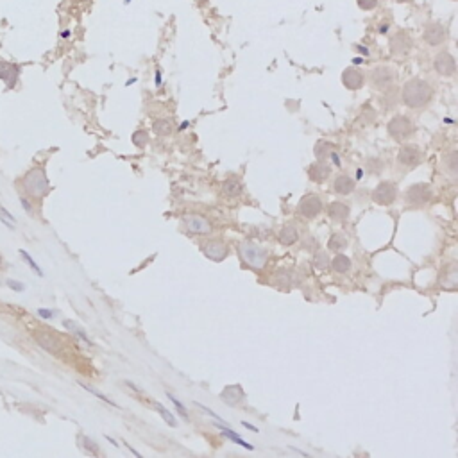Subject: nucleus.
<instances>
[{"mask_svg": "<svg viewBox=\"0 0 458 458\" xmlns=\"http://www.w3.org/2000/svg\"><path fill=\"white\" fill-rule=\"evenodd\" d=\"M431 99V88L426 81L411 79L403 88V102L408 107H422Z\"/></svg>", "mask_w": 458, "mask_h": 458, "instance_id": "nucleus-1", "label": "nucleus"}, {"mask_svg": "<svg viewBox=\"0 0 458 458\" xmlns=\"http://www.w3.org/2000/svg\"><path fill=\"white\" fill-rule=\"evenodd\" d=\"M240 256L245 261L247 265L254 268H263L265 263H267V250L263 247L256 245V243L250 242H243L240 243Z\"/></svg>", "mask_w": 458, "mask_h": 458, "instance_id": "nucleus-2", "label": "nucleus"}, {"mask_svg": "<svg viewBox=\"0 0 458 458\" xmlns=\"http://www.w3.org/2000/svg\"><path fill=\"white\" fill-rule=\"evenodd\" d=\"M24 185L27 188L29 193H32L34 197H41L49 192V181H47V175L43 174V170H32L25 175Z\"/></svg>", "mask_w": 458, "mask_h": 458, "instance_id": "nucleus-3", "label": "nucleus"}, {"mask_svg": "<svg viewBox=\"0 0 458 458\" xmlns=\"http://www.w3.org/2000/svg\"><path fill=\"white\" fill-rule=\"evenodd\" d=\"M388 134L396 140H406L408 136H411L414 132V124L408 120L406 117H396L388 122Z\"/></svg>", "mask_w": 458, "mask_h": 458, "instance_id": "nucleus-4", "label": "nucleus"}, {"mask_svg": "<svg viewBox=\"0 0 458 458\" xmlns=\"http://www.w3.org/2000/svg\"><path fill=\"white\" fill-rule=\"evenodd\" d=\"M431 197H433L431 188H429V185H424V182L410 186V190L406 192V200L411 206H422V204L429 202Z\"/></svg>", "mask_w": 458, "mask_h": 458, "instance_id": "nucleus-5", "label": "nucleus"}, {"mask_svg": "<svg viewBox=\"0 0 458 458\" xmlns=\"http://www.w3.org/2000/svg\"><path fill=\"white\" fill-rule=\"evenodd\" d=\"M320 210H322V200L318 199L317 195H313V193L304 195L303 199H301L299 206H297V211H299L304 218L317 217V215L320 213Z\"/></svg>", "mask_w": 458, "mask_h": 458, "instance_id": "nucleus-6", "label": "nucleus"}, {"mask_svg": "<svg viewBox=\"0 0 458 458\" xmlns=\"http://www.w3.org/2000/svg\"><path fill=\"white\" fill-rule=\"evenodd\" d=\"M397 197V190L392 182H379L372 192V200L378 204H392Z\"/></svg>", "mask_w": 458, "mask_h": 458, "instance_id": "nucleus-7", "label": "nucleus"}, {"mask_svg": "<svg viewBox=\"0 0 458 458\" xmlns=\"http://www.w3.org/2000/svg\"><path fill=\"white\" fill-rule=\"evenodd\" d=\"M186 227H188L190 233H195V235H208L211 233V222L208 220L202 215H188L185 220Z\"/></svg>", "mask_w": 458, "mask_h": 458, "instance_id": "nucleus-8", "label": "nucleus"}, {"mask_svg": "<svg viewBox=\"0 0 458 458\" xmlns=\"http://www.w3.org/2000/svg\"><path fill=\"white\" fill-rule=\"evenodd\" d=\"M202 250H204V254L213 261L224 260L225 254H227V247H225V243L222 242V240H210V242H206L202 245Z\"/></svg>", "mask_w": 458, "mask_h": 458, "instance_id": "nucleus-9", "label": "nucleus"}, {"mask_svg": "<svg viewBox=\"0 0 458 458\" xmlns=\"http://www.w3.org/2000/svg\"><path fill=\"white\" fill-rule=\"evenodd\" d=\"M371 81L378 89L390 88L392 82H394V72L390 70V68H386V66H379V68H376V70L372 72Z\"/></svg>", "mask_w": 458, "mask_h": 458, "instance_id": "nucleus-10", "label": "nucleus"}, {"mask_svg": "<svg viewBox=\"0 0 458 458\" xmlns=\"http://www.w3.org/2000/svg\"><path fill=\"white\" fill-rule=\"evenodd\" d=\"M435 70L439 72L440 75H453L454 70H456L454 57L451 56L449 52H440L435 59Z\"/></svg>", "mask_w": 458, "mask_h": 458, "instance_id": "nucleus-11", "label": "nucleus"}, {"mask_svg": "<svg viewBox=\"0 0 458 458\" xmlns=\"http://www.w3.org/2000/svg\"><path fill=\"white\" fill-rule=\"evenodd\" d=\"M397 159L399 163L406 165V167H414L421 161V150L417 149L415 145H403L397 154Z\"/></svg>", "mask_w": 458, "mask_h": 458, "instance_id": "nucleus-12", "label": "nucleus"}, {"mask_svg": "<svg viewBox=\"0 0 458 458\" xmlns=\"http://www.w3.org/2000/svg\"><path fill=\"white\" fill-rule=\"evenodd\" d=\"M446 36H447L446 29L439 24H429L424 31V39L428 45H440L446 39Z\"/></svg>", "mask_w": 458, "mask_h": 458, "instance_id": "nucleus-13", "label": "nucleus"}, {"mask_svg": "<svg viewBox=\"0 0 458 458\" xmlns=\"http://www.w3.org/2000/svg\"><path fill=\"white\" fill-rule=\"evenodd\" d=\"M410 47H411V39L404 31H399L390 39V50L394 54H406L410 50Z\"/></svg>", "mask_w": 458, "mask_h": 458, "instance_id": "nucleus-14", "label": "nucleus"}, {"mask_svg": "<svg viewBox=\"0 0 458 458\" xmlns=\"http://www.w3.org/2000/svg\"><path fill=\"white\" fill-rule=\"evenodd\" d=\"M34 338L39 342L43 349H47L52 354H61V342L56 336L49 335V333H34Z\"/></svg>", "mask_w": 458, "mask_h": 458, "instance_id": "nucleus-15", "label": "nucleus"}, {"mask_svg": "<svg viewBox=\"0 0 458 458\" xmlns=\"http://www.w3.org/2000/svg\"><path fill=\"white\" fill-rule=\"evenodd\" d=\"M342 82L349 89H358L363 84V74L360 70H356V68H347L342 74Z\"/></svg>", "mask_w": 458, "mask_h": 458, "instance_id": "nucleus-16", "label": "nucleus"}, {"mask_svg": "<svg viewBox=\"0 0 458 458\" xmlns=\"http://www.w3.org/2000/svg\"><path fill=\"white\" fill-rule=\"evenodd\" d=\"M220 396L227 404H238L240 401L245 397V394H243V390H242V386L240 385H229V386H225V388L222 390Z\"/></svg>", "mask_w": 458, "mask_h": 458, "instance_id": "nucleus-17", "label": "nucleus"}, {"mask_svg": "<svg viewBox=\"0 0 458 458\" xmlns=\"http://www.w3.org/2000/svg\"><path fill=\"white\" fill-rule=\"evenodd\" d=\"M328 215L333 220H346L349 217V206L344 202H331L328 208Z\"/></svg>", "mask_w": 458, "mask_h": 458, "instance_id": "nucleus-18", "label": "nucleus"}, {"mask_svg": "<svg viewBox=\"0 0 458 458\" xmlns=\"http://www.w3.org/2000/svg\"><path fill=\"white\" fill-rule=\"evenodd\" d=\"M328 175H329V167L326 163H322V161H317V163H313L310 167V177L313 179L315 182L326 181Z\"/></svg>", "mask_w": 458, "mask_h": 458, "instance_id": "nucleus-19", "label": "nucleus"}, {"mask_svg": "<svg viewBox=\"0 0 458 458\" xmlns=\"http://www.w3.org/2000/svg\"><path fill=\"white\" fill-rule=\"evenodd\" d=\"M354 190V181L349 177V175H338L335 179V192L340 193V195H347Z\"/></svg>", "mask_w": 458, "mask_h": 458, "instance_id": "nucleus-20", "label": "nucleus"}, {"mask_svg": "<svg viewBox=\"0 0 458 458\" xmlns=\"http://www.w3.org/2000/svg\"><path fill=\"white\" fill-rule=\"evenodd\" d=\"M63 326L68 329V331L72 333V335H75V336H77L79 340H82V342H86V344H88V346H93V342L88 338V335H86V333H84V329H82L81 326L77 324V322H74V320H70V318H66V320H63Z\"/></svg>", "mask_w": 458, "mask_h": 458, "instance_id": "nucleus-21", "label": "nucleus"}, {"mask_svg": "<svg viewBox=\"0 0 458 458\" xmlns=\"http://www.w3.org/2000/svg\"><path fill=\"white\" fill-rule=\"evenodd\" d=\"M297 238H299V233H297V229L293 227V225H285V227L281 229V233H279V240H281V243H285V245L295 243Z\"/></svg>", "mask_w": 458, "mask_h": 458, "instance_id": "nucleus-22", "label": "nucleus"}, {"mask_svg": "<svg viewBox=\"0 0 458 458\" xmlns=\"http://www.w3.org/2000/svg\"><path fill=\"white\" fill-rule=\"evenodd\" d=\"M331 267L335 272H340V274H344V272H347L351 268V260L346 256V254H336L335 258H333L331 261Z\"/></svg>", "mask_w": 458, "mask_h": 458, "instance_id": "nucleus-23", "label": "nucleus"}, {"mask_svg": "<svg viewBox=\"0 0 458 458\" xmlns=\"http://www.w3.org/2000/svg\"><path fill=\"white\" fill-rule=\"evenodd\" d=\"M222 190H224L225 195L229 197H238L240 193L243 192V186L240 181H236V179H227V181L222 185Z\"/></svg>", "mask_w": 458, "mask_h": 458, "instance_id": "nucleus-24", "label": "nucleus"}, {"mask_svg": "<svg viewBox=\"0 0 458 458\" xmlns=\"http://www.w3.org/2000/svg\"><path fill=\"white\" fill-rule=\"evenodd\" d=\"M218 428L222 429V435L227 437V439H229V440H233V442H235V444H238V446L245 447V449H249V451H253V449H254V447L250 446V444H247L245 440L242 439V437L236 435L235 431H231V428H227V426H224V424H220V426H218Z\"/></svg>", "mask_w": 458, "mask_h": 458, "instance_id": "nucleus-25", "label": "nucleus"}, {"mask_svg": "<svg viewBox=\"0 0 458 458\" xmlns=\"http://www.w3.org/2000/svg\"><path fill=\"white\" fill-rule=\"evenodd\" d=\"M329 152H331V143L324 142V140L318 142V143H315V157H317L318 161H322L324 157H328Z\"/></svg>", "mask_w": 458, "mask_h": 458, "instance_id": "nucleus-26", "label": "nucleus"}, {"mask_svg": "<svg viewBox=\"0 0 458 458\" xmlns=\"http://www.w3.org/2000/svg\"><path fill=\"white\" fill-rule=\"evenodd\" d=\"M346 245H347V238L344 235H340V233H335L329 238V249L331 250H342L346 249Z\"/></svg>", "mask_w": 458, "mask_h": 458, "instance_id": "nucleus-27", "label": "nucleus"}, {"mask_svg": "<svg viewBox=\"0 0 458 458\" xmlns=\"http://www.w3.org/2000/svg\"><path fill=\"white\" fill-rule=\"evenodd\" d=\"M156 410L159 411V415L163 417V421L167 422L168 426H172V428H175V426H177V421H175L174 414H170V411H168L161 403H156Z\"/></svg>", "mask_w": 458, "mask_h": 458, "instance_id": "nucleus-28", "label": "nucleus"}, {"mask_svg": "<svg viewBox=\"0 0 458 458\" xmlns=\"http://www.w3.org/2000/svg\"><path fill=\"white\" fill-rule=\"evenodd\" d=\"M20 256H21V260H24V261H25V263H27V265H29V267H31V268H32V270H34V272H36V274H38V276H39V278H41V276H43L41 268H39V265H38V263H36V261H34V260H32V256H31V254H29V253H27V250H25V249H20Z\"/></svg>", "mask_w": 458, "mask_h": 458, "instance_id": "nucleus-29", "label": "nucleus"}, {"mask_svg": "<svg viewBox=\"0 0 458 458\" xmlns=\"http://www.w3.org/2000/svg\"><path fill=\"white\" fill-rule=\"evenodd\" d=\"M81 386H82V388H84V390H86V392L93 394V396H95V397H99V399H100V401H104V403H107V404H109V406H114V408H118V404H117V403H114V401H111V399H109V397H107V396H104V394H102V392H99V390L91 388V386H89V385H84V383H81Z\"/></svg>", "mask_w": 458, "mask_h": 458, "instance_id": "nucleus-30", "label": "nucleus"}, {"mask_svg": "<svg viewBox=\"0 0 458 458\" xmlns=\"http://www.w3.org/2000/svg\"><path fill=\"white\" fill-rule=\"evenodd\" d=\"M446 165H447V168H449V174L451 175H456V170H458V154L456 152H451L449 156H447V159H446Z\"/></svg>", "mask_w": 458, "mask_h": 458, "instance_id": "nucleus-31", "label": "nucleus"}, {"mask_svg": "<svg viewBox=\"0 0 458 458\" xmlns=\"http://www.w3.org/2000/svg\"><path fill=\"white\" fill-rule=\"evenodd\" d=\"M154 131H156L157 134H168V132L172 131V124L168 120H157L156 124H154Z\"/></svg>", "mask_w": 458, "mask_h": 458, "instance_id": "nucleus-32", "label": "nucleus"}, {"mask_svg": "<svg viewBox=\"0 0 458 458\" xmlns=\"http://www.w3.org/2000/svg\"><path fill=\"white\" fill-rule=\"evenodd\" d=\"M132 143L138 147H145L147 143H149V134L143 131H136L134 134H132Z\"/></svg>", "mask_w": 458, "mask_h": 458, "instance_id": "nucleus-33", "label": "nucleus"}, {"mask_svg": "<svg viewBox=\"0 0 458 458\" xmlns=\"http://www.w3.org/2000/svg\"><path fill=\"white\" fill-rule=\"evenodd\" d=\"M81 442H82V447H84L86 449V453H89V454H99V449H97V444L93 442L91 439H88V437H82L81 439Z\"/></svg>", "mask_w": 458, "mask_h": 458, "instance_id": "nucleus-34", "label": "nucleus"}, {"mask_svg": "<svg viewBox=\"0 0 458 458\" xmlns=\"http://www.w3.org/2000/svg\"><path fill=\"white\" fill-rule=\"evenodd\" d=\"M167 397H168V399H170V401H172V404H174V406H175V408H177L179 415H181V417H185V419H188V414H186V408H185V406H182V403H181V401H179V399H177V397H174V396H172V394H170V392H167Z\"/></svg>", "mask_w": 458, "mask_h": 458, "instance_id": "nucleus-35", "label": "nucleus"}, {"mask_svg": "<svg viewBox=\"0 0 458 458\" xmlns=\"http://www.w3.org/2000/svg\"><path fill=\"white\" fill-rule=\"evenodd\" d=\"M6 285L9 286V288L13 290V292H24V290H25V285H24V283L16 281V279H7Z\"/></svg>", "mask_w": 458, "mask_h": 458, "instance_id": "nucleus-36", "label": "nucleus"}, {"mask_svg": "<svg viewBox=\"0 0 458 458\" xmlns=\"http://www.w3.org/2000/svg\"><path fill=\"white\" fill-rule=\"evenodd\" d=\"M358 6L361 7V9H374L376 6H378V0H358Z\"/></svg>", "mask_w": 458, "mask_h": 458, "instance_id": "nucleus-37", "label": "nucleus"}, {"mask_svg": "<svg viewBox=\"0 0 458 458\" xmlns=\"http://www.w3.org/2000/svg\"><path fill=\"white\" fill-rule=\"evenodd\" d=\"M0 218H6V220H9V222H13V224H16V218H14V215H11L4 206H0Z\"/></svg>", "mask_w": 458, "mask_h": 458, "instance_id": "nucleus-38", "label": "nucleus"}, {"mask_svg": "<svg viewBox=\"0 0 458 458\" xmlns=\"http://www.w3.org/2000/svg\"><path fill=\"white\" fill-rule=\"evenodd\" d=\"M195 404H197V406H199V408H200V410H204V411H206V414H208V415H210V417H215V419H217V421L224 422V421H222V419H220V415H217V414H215V411H211V410H210V408H208V406H204V404H200V403H195Z\"/></svg>", "mask_w": 458, "mask_h": 458, "instance_id": "nucleus-39", "label": "nucleus"}, {"mask_svg": "<svg viewBox=\"0 0 458 458\" xmlns=\"http://www.w3.org/2000/svg\"><path fill=\"white\" fill-rule=\"evenodd\" d=\"M36 313H38L41 318H52L54 317V311L52 310H47V308H39Z\"/></svg>", "mask_w": 458, "mask_h": 458, "instance_id": "nucleus-40", "label": "nucleus"}, {"mask_svg": "<svg viewBox=\"0 0 458 458\" xmlns=\"http://www.w3.org/2000/svg\"><path fill=\"white\" fill-rule=\"evenodd\" d=\"M369 167L372 168V170H374V174H379V172H381V163H379V161H369Z\"/></svg>", "mask_w": 458, "mask_h": 458, "instance_id": "nucleus-41", "label": "nucleus"}, {"mask_svg": "<svg viewBox=\"0 0 458 458\" xmlns=\"http://www.w3.org/2000/svg\"><path fill=\"white\" fill-rule=\"evenodd\" d=\"M20 204H21V206H24V210H25V211H31V210H32L31 204H29V200L25 199V197H21V199H20Z\"/></svg>", "mask_w": 458, "mask_h": 458, "instance_id": "nucleus-42", "label": "nucleus"}, {"mask_svg": "<svg viewBox=\"0 0 458 458\" xmlns=\"http://www.w3.org/2000/svg\"><path fill=\"white\" fill-rule=\"evenodd\" d=\"M329 156H331V161H333V163H335L336 167H340V157H338V154H336V152H329Z\"/></svg>", "mask_w": 458, "mask_h": 458, "instance_id": "nucleus-43", "label": "nucleus"}, {"mask_svg": "<svg viewBox=\"0 0 458 458\" xmlns=\"http://www.w3.org/2000/svg\"><path fill=\"white\" fill-rule=\"evenodd\" d=\"M242 424L245 426V428H249L250 431H258V428H256V426H253V424H250V422H242Z\"/></svg>", "mask_w": 458, "mask_h": 458, "instance_id": "nucleus-44", "label": "nucleus"}, {"mask_svg": "<svg viewBox=\"0 0 458 458\" xmlns=\"http://www.w3.org/2000/svg\"><path fill=\"white\" fill-rule=\"evenodd\" d=\"M361 177H363V170H360V168H358V170H356V179L360 181Z\"/></svg>", "mask_w": 458, "mask_h": 458, "instance_id": "nucleus-45", "label": "nucleus"}, {"mask_svg": "<svg viewBox=\"0 0 458 458\" xmlns=\"http://www.w3.org/2000/svg\"><path fill=\"white\" fill-rule=\"evenodd\" d=\"M156 84H157V86L161 84V75H159V72H157V74H156Z\"/></svg>", "mask_w": 458, "mask_h": 458, "instance_id": "nucleus-46", "label": "nucleus"}, {"mask_svg": "<svg viewBox=\"0 0 458 458\" xmlns=\"http://www.w3.org/2000/svg\"><path fill=\"white\" fill-rule=\"evenodd\" d=\"M186 127H188V122H185V124H182L181 127H179V131H185Z\"/></svg>", "mask_w": 458, "mask_h": 458, "instance_id": "nucleus-47", "label": "nucleus"}, {"mask_svg": "<svg viewBox=\"0 0 458 458\" xmlns=\"http://www.w3.org/2000/svg\"><path fill=\"white\" fill-rule=\"evenodd\" d=\"M106 439H107V440H109V442H111V444H113V446H118V444H117V442H114V440H113V439H111V437H106Z\"/></svg>", "mask_w": 458, "mask_h": 458, "instance_id": "nucleus-48", "label": "nucleus"}, {"mask_svg": "<svg viewBox=\"0 0 458 458\" xmlns=\"http://www.w3.org/2000/svg\"><path fill=\"white\" fill-rule=\"evenodd\" d=\"M397 2H410V0H397Z\"/></svg>", "mask_w": 458, "mask_h": 458, "instance_id": "nucleus-49", "label": "nucleus"}]
</instances>
